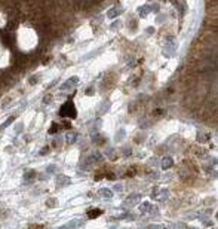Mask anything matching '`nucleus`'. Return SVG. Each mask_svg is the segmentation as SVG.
<instances>
[{
	"mask_svg": "<svg viewBox=\"0 0 218 229\" xmlns=\"http://www.w3.org/2000/svg\"><path fill=\"white\" fill-rule=\"evenodd\" d=\"M104 199H110L111 196H113V192L110 190V189H105V187H102V189H100V192H98Z\"/></svg>",
	"mask_w": 218,
	"mask_h": 229,
	"instance_id": "1",
	"label": "nucleus"
}]
</instances>
